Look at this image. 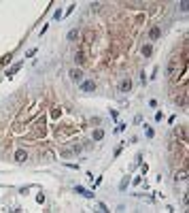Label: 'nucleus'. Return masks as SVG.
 Listing matches in <instances>:
<instances>
[{
    "label": "nucleus",
    "instance_id": "obj_1",
    "mask_svg": "<svg viewBox=\"0 0 189 213\" xmlns=\"http://www.w3.org/2000/svg\"><path fill=\"white\" fill-rule=\"evenodd\" d=\"M181 136V143H187V126H179L174 128V138Z\"/></svg>",
    "mask_w": 189,
    "mask_h": 213
},
{
    "label": "nucleus",
    "instance_id": "obj_2",
    "mask_svg": "<svg viewBox=\"0 0 189 213\" xmlns=\"http://www.w3.org/2000/svg\"><path fill=\"white\" fill-rule=\"evenodd\" d=\"M130 90H132V79H121V83H119V92H121V94H128V92H130Z\"/></svg>",
    "mask_w": 189,
    "mask_h": 213
},
{
    "label": "nucleus",
    "instance_id": "obj_3",
    "mask_svg": "<svg viewBox=\"0 0 189 213\" xmlns=\"http://www.w3.org/2000/svg\"><path fill=\"white\" fill-rule=\"evenodd\" d=\"M81 90H83V92H94V90H96V81H94V79L81 81Z\"/></svg>",
    "mask_w": 189,
    "mask_h": 213
},
{
    "label": "nucleus",
    "instance_id": "obj_4",
    "mask_svg": "<svg viewBox=\"0 0 189 213\" xmlns=\"http://www.w3.org/2000/svg\"><path fill=\"white\" fill-rule=\"evenodd\" d=\"M68 75H70V79H72L75 83H81V79H83V70H81V68H70Z\"/></svg>",
    "mask_w": 189,
    "mask_h": 213
},
{
    "label": "nucleus",
    "instance_id": "obj_5",
    "mask_svg": "<svg viewBox=\"0 0 189 213\" xmlns=\"http://www.w3.org/2000/svg\"><path fill=\"white\" fill-rule=\"evenodd\" d=\"M40 160H43V162H53V160H55V151H53V149H45V151L40 154Z\"/></svg>",
    "mask_w": 189,
    "mask_h": 213
},
{
    "label": "nucleus",
    "instance_id": "obj_6",
    "mask_svg": "<svg viewBox=\"0 0 189 213\" xmlns=\"http://www.w3.org/2000/svg\"><path fill=\"white\" fill-rule=\"evenodd\" d=\"M174 179L176 181H185L187 179V166H181V171H174Z\"/></svg>",
    "mask_w": 189,
    "mask_h": 213
},
{
    "label": "nucleus",
    "instance_id": "obj_7",
    "mask_svg": "<svg viewBox=\"0 0 189 213\" xmlns=\"http://www.w3.org/2000/svg\"><path fill=\"white\" fill-rule=\"evenodd\" d=\"M26 158H28V151H26V149H17V151H15V160H17V162H23Z\"/></svg>",
    "mask_w": 189,
    "mask_h": 213
},
{
    "label": "nucleus",
    "instance_id": "obj_8",
    "mask_svg": "<svg viewBox=\"0 0 189 213\" xmlns=\"http://www.w3.org/2000/svg\"><path fill=\"white\" fill-rule=\"evenodd\" d=\"M159 34H162V28H157V26H155V28H151V32H149V39L155 40V39H159Z\"/></svg>",
    "mask_w": 189,
    "mask_h": 213
},
{
    "label": "nucleus",
    "instance_id": "obj_9",
    "mask_svg": "<svg viewBox=\"0 0 189 213\" xmlns=\"http://www.w3.org/2000/svg\"><path fill=\"white\" fill-rule=\"evenodd\" d=\"M75 60H76V64H85V62H87V60H85V51L79 49V51L75 53Z\"/></svg>",
    "mask_w": 189,
    "mask_h": 213
},
{
    "label": "nucleus",
    "instance_id": "obj_10",
    "mask_svg": "<svg viewBox=\"0 0 189 213\" xmlns=\"http://www.w3.org/2000/svg\"><path fill=\"white\" fill-rule=\"evenodd\" d=\"M92 136H94V141H102V138H104V130H102V128H96Z\"/></svg>",
    "mask_w": 189,
    "mask_h": 213
},
{
    "label": "nucleus",
    "instance_id": "obj_11",
    "mask_svg": "<svg viewBox=\"0 0 189 213\" xmlns=\"http://www.w3.org/2000/svg\"><path fill=\"white\" fill-rule=\"evenodd\" d=\"M19 68H21V62H17V64H15V66H11V68H9V70H6V77H13V75H15V73H17Z\"/></svg>",
    "mask_w": 189,
    "mask_h": 213
},
{
    "label": "nucleus",
    "instance_id": "obj_12",
    "mask_svg": "<svg viewBox=\"0 0 189 213\" xmlns=\"http://www.w3.org/2000/svg\"><path fill=\"white\" fill-rule=\"evenodd\" d=\"M76 194H83L85 198H94V194L87 192V190H85V188H81V185H76Z\"/></svg>",
    "mask_w": 189,
    "mask_h": 213
},
{
    "label": "nucleus",
    "instance_id": "obj_13",
    "mask_svg": "<svg viewBox=\"0 0 189 213\" xmlns=\"http://www.w3.org/2000/svg\"><path fill=\"white\" fill-rule=\"evenodd\" d=\"M79 36H81L79 30H70V32H68V40H79Z\"/></svg>",
    "mask_w": 189,
    "mask_h": 213
},
{
    "label": "nucleus",
    "instance_id": "obj_14",
    "mask_svg": "<svg viewBox=\"0 0 189 213\" xmlns=\"http://www.w3.org/2000/svg\"><path fill=\"white\" fill-rule=\"evenodd\" d=\"M60 154L64 155V158H70V155L75 154V151H72V149H70V147H62V149H60Z\"/></svg>",
    "mask_w": 189,
    "mask_h": 213
},
{
    "label": "nucleus",
    "instance_id": "obj_15",
    "mask_svg": "<svg viewBox=\"0 0 189 213\" xmlns=\"http://www.w3.org/2000/svg\"><path fill=\"white\" fill-rule=\"evenodd\" d=\"M151 45H145V47H142V56H151Z\"/></svg>",
    "mask_w": 189,
    "mask_h": 213
},
{
    "label": "nucleus",
    "instance_id": "obj_16",
    "mask_svg": "<svg viewBox=\"0 0 189 213\" xmlns=\"http://www.w3.org/2000/svg\"><path fill=\"white\" fill-rule=\"evenodd\" d=\"M100 6H102L100 2H92V11H100Z\"/></svg>",
    "mask_w": 189,
    "mask_h": 213
},
{
    "label": "nucleus",
    "instance_id": "obj_17",
    "mask_svg": "<svg viewBox=\"0 0 189 213\" xmlns=\"http://www.w3.org/2000/svg\"><path fill=\"white\" fill-rule=\"evenodd\" d=\"M100 211H102V213H111V211H109V207H106L104 202H100Z\"/></svg>",
    "mask_w": 189,
    "mask_h": 213
},
{
    "label": "nucleus",
    "instance_id": "obj_18",
    "mask_svg": "<svg viewBox=\"0 0 189 213\" xmlns=\"http://www.w3.org/2000/svg\"><path fill=\"white\" fill-rule=\"evenodd\" d=\"M145 134L149 136V138H151V136H153V130H151V128H149V126H145Z\"/></svg>",
    "mask_w": 189,
    "mask_h": 213
},
{
    "label": "nucleus",
    "instance_id": "obj_19",
    "mask_svg": "<svg viewBox=\"0 0 189 213\" xmlns=\"http://www.w3.org/2000/svg\"><path fill=\"white\" fill-rule=\"evenodd\" d=\"M123 130H125V124H119V126L115 128V132H123Z\"/></svg>",
    "mask_w": 189,
    "mask_h": 213
}]
</instances>
